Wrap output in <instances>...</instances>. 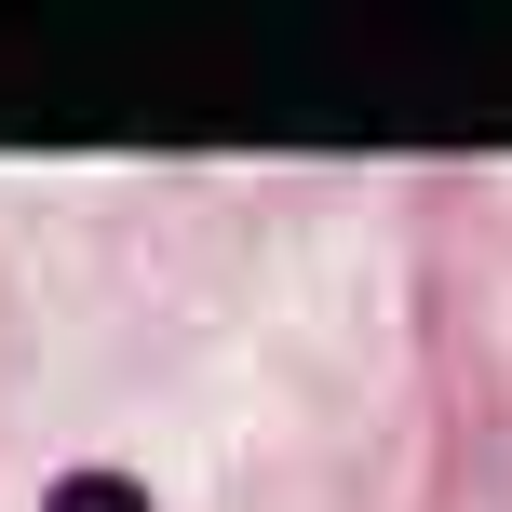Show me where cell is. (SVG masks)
Listing matches in <instances>:
<instances>
[{"label":"cell","instance_id":"cell-1","mask_svg":"<svg viewBox=\"0 0 512 512\" xmlns=\"http://www.w3.org/2000/svg\"><path fill=\"white\" fill-rule=\"evenodd\" d=\"M41 512H149V499H135V486H122V472H68V486H54Z\"/></svg>","mask_w":512,"mask_h":512}]
</instances>
